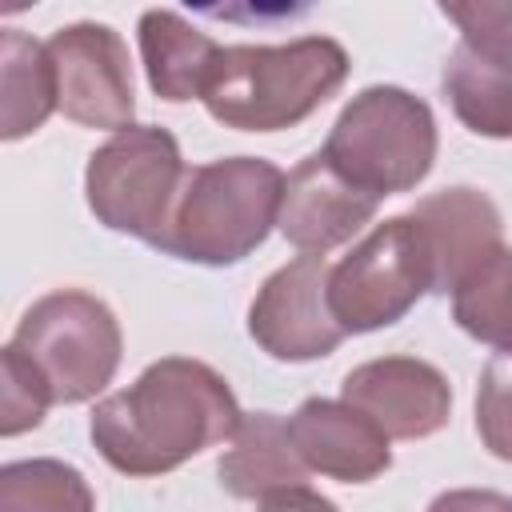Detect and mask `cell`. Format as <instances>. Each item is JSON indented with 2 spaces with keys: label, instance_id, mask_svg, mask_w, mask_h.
I'll list each match as a JSON object with an SVG mask.
<instances>
[{
  "label": "cell",
  "instance_id": "obj_21",
  "mask_svg": "<svg viewBox=\"0 0 512 512\" xmlns=\"http://www.w3.org/2000/svg\"><path fill=\"white\" fill-rule=\"evenodd\" d=\"M48 404H52V392L40 380V372L12 344H4V352H0V432L20 436V432L36 428L44 420Z\"/></svg>",
  "mask_w": 512,
  "mask_h": 512
},
{
  "label": "cell",
  "instance_id": "obj_4",
  "mask_svg": "<svg viewBox=\"0 0 512 512\" xmlns=\"http://www.w3.org/2000/svg\"><path fill=\"white\" fill-rule=\"evenodd\" d=\"M320 152L344 180L384 200L412 192L432 172L436 120L432 108L408 88L372 84L340 108Z\"/></svg>",
  "mask_w": 512,
  "mask_h": 512
},
{
  "label": "cell",
  "instance_id": "obj_10",
  "mask_svg": "<svg viewBox=\"0 0 512 512\" xmlns=\"http://www.w3.org/2000/svg\"><path fill=\"white\" fill-rule=\"evenodd\" d=\"M340 400L360 408L388 440H424L452 416L448 376L416 356H380L352 368L340 384Z\"/></svg>",
  "mask_w": 512,
  "mask_h": 512
},
{
  "label": "cell",
  "instance_id": "obj_3",
  "mask_svg": "<svg viewBox=\"0 0 512 512\" xmlns=\"http://www.w3.org/2000/svg\"><path fill=\"white\" fill-rule=\"evenodd\" d=\"M284 172L264 156H224L188 168L160 252L188 264H240L276 228Z\"/></svg>",
  "mask_w": 512,
  "mask_h": 512
},
{
  "label": "cell",
  "instance_id": "obj_20",
  "mask_svg": "<svg viewBox=\"0 0 512 512\" xmlns=\"http://www.w3.org/2000/svg\"><path fill=\"white\" fill-rule=\"evenodd\" d=\"M444 16L460 28L468 52L512 72V0H452Z\"/></svg>",
  "mask_w": 512,
  "mask_h": 512
},
{
  "label": "cell",
  "instance_id": "obj_22",
  "mask_svg": "<svg viewBox=\"0 0 512 512\" xmlns=\"http://www.w3.org/2000/svg\"><path fill=\"white\" fill-rule=\"evenodd\" d=\"M476 432L492 456L512 464V352H496L480 372Z\"/></svg>",
  "mask_w": 512,
  "mask_h": 512
},
{
  "label": "cell",
  "instance_id": "obj_23",
  "mask_svg": "<svg viewBox=\"0 0 512 512\" xmlns=\"http://www.w3.org/2000/svg\"><path fill=\"white\" fill-rule=\"evenodd\" d=\"M428 512H512V496L488 492V488H452L440 492Z\"/></svg>",
  "mask_w": 512,
  "mask_h": 512
},
{
  "label": "cell",
  "instance_id": "obj_24",
  "mask_svg": "<svg viewBox=\"0 0 512 512\" xmlns=\"http://www.w3.org/2000/svg\"><path fill=\"white\" fill-rule=\"evenodd\" d=\"M256 512H340V508L328 496H320V492H312L304 484V488H284V492L264 496Z\"/></svg>",
  "mask_w": 512,
  "mask_h": 512
},
{
  "label": "cell",
  "instance_id": "obj_14",
  "mask_svg": "<svg viewBox=\"0 0 512 512\" xmlns=\"http://www.w3.org/2000/svg\"><path fill=\"white\" fill-rule=\"evenodd\" d=\"M216 476L236 500H264L284 488H304L308 464L288 436V420L276 412H244L232 448L216 464Z\"/></svg>",
  "mask_w": 512,
  "mask_h": 512
},
{
  "label": "cell",
  "instance_id": "obj_18",
  "mask_svg": "<svg viewBox=\"0 0 512 512\" xmlns=\"http://www.w3.org/2000/svg\"><path fill=\"white\" fill-rule=\"evenodd\" d=\"M452 316L472 340L496 352H512V248L508 244L488 252L476 268H468L456 280Z\"/></svg>",
  "mask_w": 512,
  "mask_h": 512
},
{
  "label": "cell",
  "instance_id": "obj_19",
  "mask_svg": "<svg viewBox=\"0 0 512 512\" xmlns=\"http://www.w3.org/2000/svg\"><path fill=\"white\" fill-rule=\"evenodd\" d=\"M0 512H96V496L80 468L32 456L0 468Z\"/></svg>",
  "mask_w": 512,
  "mask_h": 512
},
{
  "label": "cell",
  "instance_id": "obj_6",
  "mask_svg": "<svg viewBox=\"0 0 512 512\" xmlns=\"http://www.w3.org/2000/svg\"><path fill=\"white\" fill-rule=\"evenodd\" d=\"M184 176L188 168L176 136L160 124H132L112 132V140L88 156L84 196L104 228L156 248L172 220Z\"/></svg>",
  "mask_w": 512,
  "mask_h": 512
},
{
  "label": "cell",
  "instance_id": "obj_1",
  "mask_svg": "<svg viewBox=\"0 0 512 512\" xmlns=\"http://www.w3.org/2000/svg\"><path fill=\"white\" fill-rule=\"evenodd\" d=\"M244 412L228 380L192 356L148 364L136 384L92 408L88 436L124 476H164L212 444L236 436Z\"/></svg>",
  "mask_w": 512,
  "mask_h": 512
},
{
  "label": "cell",
  "instance_id": "obj_13",
  "mask_svg": "<svg viewBox=\"0 0 512 512\" xmlns=\"http://www.w3.org/2000/svg\"><path fill=\"white\" fill-rule=\"evenodd\" d=\"M432 260V292H452L456 280L500 248V208L468 184L432 192L408 212Z\"/></svg>",
  "mask_w": 512,
  "mask_h": 512
},
{
  "label": "cell",
  "instance_id": "obj_8",
  "mask_svg": "<svg viewBox=\"0 0 512 512\" xmlns=\"http://www.w3.org/2000/svg\"><path fill=\"white\" fill-rule=\"evenodd\" d=\"M52 72H56V108L84 128H132L136 96H132V64L116 28L80 20L48 40Z\"/></svg>",
  "mask_w": 512,
  "mask_h": 512
},
{
  "label": "cell",
  "instance_id": "obj_11",
  "mask_svg": "<svg viewBox=\"0 0 512 512\" xmlns=\"http://www.w3.org/2000/svg\"><path fill=\"white\" fill-rule=\"evenodd\" d=\"M376 208V196L344 180L324 152H312L284 176L276 228L292 248H300V256H324L328 248L348 244Z\"/></svg>",
  "mask_w": 512,
  "mask_h": 512
},
{
  "label": "cell",
  "instance_id": "obj_9",
  "mask_svg": "<svg viewBox=\"0 0 512 512\" xmlns=\"http://www.w3.org/2000/svg\"><path fill=\"white\" fill-rule=\"evenodd\" d=\"M328 272L324 256H296L260 284L248 308V336L272 360H320L344 340V328L328 308Z\"/></svg>",
  "mask_w": 512,
  "mask_h": 512
},
{
  "label": "cell",
  "instance_id": "obj_15",
  "mask_svg": "<svg viewBox=\"0 0 512 512\" xmlns=\"http://www.w3.org/2000/svg\"><path fill=\"white\" fill-rule=\"evenodd\" d=\"M136 32H140V60L152 92L168 104L200 100L212 60L220 56V44L208 32L192 28L172 8H148Z\"/></svg>",
  "mask_w": 512,
  "mask_h": 512
},
{
  "label": "cell",
  "instance_id": "obj_12",
  "mask_svg": "<svg viewBox=\"0 0 512 512\" xmlns=\"http://www.w3.org/2000/svg\"><path fill=\"white\" fill-rule=\"evenodd\" d=\"M288 436L308 472L332 476L340 484H368L392 468L388 436L344 400L308 396L288 416Z\"/></svg>",
  "mask_w": 512,
  "mask_h": 512
},
{
  "label": "cell",
  "instance_id": "obj_17",
  "mask_svg": "<svg viewBox=\"0 0 512 512\" xmlns=\"http://www.w3.org/2000/svg\"><path fill=\"white\" fill-rule=\"evenodd\" d=\"M444 96L468 132L488 140H512V72L456 44L444 64Z\"/></svg>",
  "mask_w": 512,
  "mask_h": 512
},
{
  "label": "cell",
  "instance_id": "obj_5",
  "mask_svg": "<svg viewBox=\"0 0 512 512\" xmlns=\"http://www.w3.org/2000/svg\"><path fill=\"white\" fill-rule=\"evenodd\" d=\"M48 384L52 404H84L104 392L120 368L124 336L104 300L80 288L40 296L8 340Z\"/></svg>",
  "mask_w": 512,
  "mask_h": 512
},
{
  "label": "cell",
  "instance_id": "obj_2",
  "mask_svg": "<svg viewBox=\"0 0 512 512\" xmlns=\"http://www.w3.org/2000/svg\"><path fill=\"white\" fill-rule=\"evenodd\" d=\"M348 52L332 36H300L288 44L220 48L204 80V108L224 128L280 132L308 120L348 80Z\"/></svg>",
  "mask_w": 512,
  "mask_h": 512
},
{
  "label": "cell",
  "instance_id": "obj_7",
  "mask_svg": "<svg viewBox=\"0 0 512 512\" xmlns=\"http://www.w3.org/2000/svg\"><path fill=\"white\" fill-rule=\"evenodd\" d=\"M424 292H432V260L408 212L376 224L328 272V308L344 336L404 320Z\"/></svg>",
  "mask_w": 512,
  "mask_h": 512
},
{
  "label": "cell",
  "instance_id": "obj_16",
  "mask_svg": "<svg viewBox=\"0 0 512 512\" xmlns=\"http://www.w3.org/2000/svg\"><path fill=\"white\" fill-rule=\"evenodd\" d=\"M0 136L20 140L56 112V72L48 44L4 28L0 36Z\"/></svg>",
  "mask_w": 512,
  "mask_h": 512
}]
</instances>
